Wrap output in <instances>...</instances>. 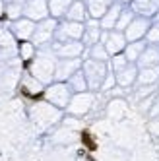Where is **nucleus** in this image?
Instances as JSON below:
<instances>
[{
	"mask_svg": "<svg viewBox=\"0 0 159 161\" xmlns=\"http://www.w3.org/2000/svg\"><path fill=\"white\" fill-rule=\"evenodd\" d=\"M56 60L58 56L54 54L51 45H45V47H39L35 56L29 60V72L35 76L37 80L45 86H49L54 82V68H56Z\"/></svg>",
	"mask_w": 159,
	"mask_h": 161,
	"instance_id": "f257e3e1",
	"label": "nucleus"
},
{
	"mask_svg": "<svg viewBox=\"0 0 159 161\" xmlns=\"http://www.w3.org/2000/svg\"><path fill=\"white\" fill-rule=\"evenodd\" d=\"M82 70L85 74L89 91H101V86H103L105 78L109 74V62L95 60V58H84Z\"/></svg>",
	"mask_w": 159,
	"mask_h": 161,
	"instance_id": "f03ea898",
	"label": "nucleus"
},
{
	"mask_svg": "<svg viewBox=\"0 0 159 161\" xmlns=\"http://www.w3.org/2000/svg\"><path fill=\"white\" fill-rule=\"evenodd\" d=\"M43 95H45V101H49L51 105L58 107V109H66L74 95V91L70 89V86L66 82H52L49 86H45Z\"/></svg>",
	"mask_w": 159,
	"mask_h": 161,
	"instance_id": "7ed1b4c3",
	"label": "nucleus"
},
{
	"mask_svg": "<svg viewBox=\"0 0 159 161\" xmlns=\"http://www.w3.org/2000/svg\"><path fill=\"white\" fill-rule=\"evenodd\" d=\"M56 25H58V19L54 18H45L41 21H37L35 25V31H33V45L39 49V47H45V45H51L54 41V31H56Z\"/></svg>",
	"mask_w": 159,
	"mask_h": 161,
	"instance_id": "20e7f679",
	"label": "nucleus"
},
{
	"mask_svg": "<svg viewBox=\"0 0 159 161\" xmlns=\"http://www.w3.org/2000/svg\"><path fill=\"white\" fill-rule=\"evenodd\" d=\"M84 24L72 19H58V25L54 31V41H82Z\"/></svg>",
	"mask_w": 159,
	"mask_h": 161,
	"instance_id": "39448f33",
	"label": "nucleus"
},
{
	"mask_svg": "<svg viewBox=\"0 0 159 161\" xmlns=\"http://www.w3.org/2000/svg\"><path fill=\"white\" fill-rule=\"evenodd\" d=\"M18 47L19 43L10 31L8 25H0V64L6 60H12L18 56Z\"/></svg>",
	"mask_w": 159,
	"mask_h": 161,
	"instance_id": "423d86ee",
	"label": "nucleus"
},
{
	"mask_svg": "<svg viewBox=\"0 0 159 161\" xmlns=\"http://www.w3.org/2000/svg\"><path fill=\"white\" fill-rule=\"evenodd\" d=\"M51 47L58 58H84L85 45L82 41H52Z\"/></svg>",
	"mask_w": 159,
	"mask_h": 161,
	"instance_id": "0eeeda50",
	"label": "nucleus"
},
{
	"mask_svg": "<svg viewBox=\"0 0 159 161\" xmlns=\"http://www.w3.org/2000/svg\"><path fill=\"white\" fill-rule=\"evenodd\" d=\"M101 43L105 45V49L109 51V54H118L124 53V47L128 45L126 35L124 31H117V29H111V31H103L101 33Z\"/></svg>",
	"mask_w": 159,
	"mask_h": 161,
	"instance_id": "6e6552de",
	"label": "nucleus"
},
{
	"mask_svg": "<svg viewBox=\"0 0 159 161\" xmlns=\"http://www.w3.org/2000/svg\"><path fill=\"white\" fill-rule=\"evenodd\" d=\"M6 25L10 27V31L14 33V37H16L18 41H31L37 21H33V19H29V18H25V16H21V18H18V19H14V21H8Z\"/></svg>",
	"mask_w": 159,
	"mask_h": 161,
	"instance_id": "1a4fd4ad",
	"label": "nucleus"
},
{
	"mask_svg": "<svg viewBox=\"0 0 159 161\" xmlns=\"http://www.w3.org/2000/svg\"><path fill=\"white\" fill-rule=\"evenodd\" d=\"M95 91H82V93H74L70 103H68V107L66 111L70 113V114H85L89 109H91L93 105V101H95Z\"/></svg>",
	"mask_w": 159,
	"mask_h": 161,
	"instance_id": "9d476101",
	"label": "nucleus"
},
{
	"mask_svg": "<svg viewBox=\"0 0 159 161\" xmlns=\"http://www.w3.org/2000/svg\"><path fill=\"white\" fill-rule=\"evenodd\" d=\"M84 64V58H58L54 68V82H68L74 72H78Z\"/></svg>",
	"mask_w": 159,
	"mask_h": 161,
	"instance_id": "9b49d317",
	"label": "nucleus"
},
{
	"mask_svg": "<svg viewBox=\"0 0 159 161\" xmlns=\"http://www.w3.org/2000/svg\"><path fill=\"white\" fill-rule=\"evenodd\" d=\"M151 27V21L150 18H145V16H136L132 21H130V25L124 29V35H126V41H138V39H145V33L147 29Z\"/></svg>",
	"mask_w": 159,
	"mask_h": 161,
	"instance_id": "f8f14e48",
	"label": "nucleus"
},
{
	"mask_svg": "<svg viewBox=\"0 0 159 161\" xmlns=\"http://www.w3.org/2000/svg\"><path fill=\"white\" fill-rule=\"evenodd\" d=\"M24 16L33 19V21H41L45 18H49V4L47 0H27L24 4Z\"/></svg>",
	"mask_w": 159,
	"mask_h": 161,
	"instance_id": "ddd939ff",
	"label": "nucleus"
},
{
	"mask_svg": "<svg viewBox=\"0 0 159 161\" xmlns=\"http://www.w3.org/2000/svg\"><path fill=\"white\" fill-rule=\"evenodd\" d=\"M101 33H103V29H101L99 19H95V18H87L85 24H84V35H82V43L85 45V49L93 47L95 43L101 41Z\"/></svg>",
	"mask_w": 159,
	"mask_h": 161,
	"instance_id": "4468645a",
	"label": "nucleus"
},
{
	"mask_svg": "<svg viewBox=\"0 0 159 161\" xmlns=\"http://www.w3.org/2000/svg\"><path fill=\"white\" fill-rule=\"evenodd\" d=\"M19 89L27 95H37V93H43L45 91V84L41 80H37L29 70L27 72H21V78H19Z\"/></svg>",
	"mask_w": 159,
	"mask_h": 161,
	"instance_id": "2eb2a0df",
	"label": "nucleus"
},
{
	"mask_svg": "<svg viewBox=\"0 0 159 161\" xmlns=\"http://www.w3.org/2000/svg\"><path fill=\"white\" fill-rule=\"evenodd\" d=\"M138 72H140V66L136 62H130L128 66H124L120 72H117V86L118 87H132L136 84V80H138Z\"/></svg>",
	"mask_w": 159,
	"mask_h": 161,
	"instance_id": "dca6fc26",
	"label": "nucleus"
},
{
	"mask_svg": "<svg viewBox=\"0 0 159 161\" xmlns=\"http://www.w3.org/2000/svg\"><path fill=\"white\" fill-rule=\"evenodd\" d=\"M122 6H124V2H120V0H115V4H112V6L107 10V12H105V16L99 19L101 29H103V31L115 29L117 21H118V16H120V12H122Z\"/></svg>",
	"mask_w": 159,
	"mask_h": 161,
	"instance_id": "f3484780",
	"label": "nucleus"
},
{
	"mask_svg": "<svg viewBox=\"0 0 159 161\" xmlns=\"http://www.w3.org/2000/svg\"><path fill=\"white\" fill-rule=\"evenodd\" d=\"M89 18L87 14V6H85V0H74L68 8V12L64 16V19H72V21H82L85 24V19Z\"/></svg>",
	"mask_w": 159,
	"mask_h": 161,
	"instance_id": "a211bd4d",
	"label": "nucleus"
},
{
	"mask_svg": "<svg viewBox=\"0 0 159 161\" xmlns=\"http://www.w3.org/2000/svg\"><path fill=\"white\" fill-rule=\"evenodd\" d=\"M136 64H138L140 68H144V66H157L159 64V45L147 43V47L144 49L142 56L138 58Z\"/></svg>",
	"mask_w": 159,
	"mask_h": 161,
	"instance_id": "6ab92c4d",
	"label": "nucleus"
},
{
	"mask_svg": "<svg viewBox=\"0 0 159 161\" xmlns=\"http://www.w3.org/2000/svg\"><path fill=\"white\" fill-rule=\"evenodd\" d=\"M115 4V0H85V6H87V14L89 18H95L101 19L105 16V12Z\"/></svg>",
	"mask_w": 159,
	"mask_h": 161,
	"instance_id": "aec40b11",
	"label": "nucleus"
},
{
	"mask_svg": "<svg viewBox=\"0 0 159 161\" xmlns=\"http://www.w3.org/2000/svg\"><path fill=\"white\" fill-rule=\"evenodd\" d=\"M147 47V41L145 39H138V41H130L126 47H124V54H126L128 62H138V58L142 56L144 49Z\"/></svg>",
	"mask_w": 159,
	"mask_h": 161,
	"instance_id": "412c9836",
	"label": "nucleus"
},
{
	"mask_svg": "<svg viewBox=\"0 0 159 161\" xmlns=\"http://www.w3.org/2000/svg\"><path fill=\"white\" fill-rule=\"evenodd\" d=\"M159 78V64L157 66H144L138 72V82L140 86H153Z\"/></svg>",
	"mask_w": 159,
	"mask_h": 161,
	"instance_id": "4be33fe9",
	"label": "nucleus"
},
{
	"mask_svg": "<svg viewBox=\"0 0 159 161\" xmlns=\"http://www.w3.org/2000/svg\"><path fill=\"white\" fill-rule=\"evenodd\" d=\"M72 2H74V0H47L51 18L64 19V16H66V12H68V8H70Z\"/></svg>",
	"mask_w": 159,
	"mask_h": 161,
	"instance_id": "5701e85b",
	"label": "nucleus"
},
{
	"mask_svg": "<svg viewBox=\"0 0 159 161\" xmlns=\"http://www.w3.org/2000/svg\"><path fill=\"white\" fill-rule=\"evenodd\" d=\"M66 84L70 86V89L74 91V93H82V91H87V89H89L87 80H85V74H84L82 68H80L78 72H74L70 78H68V82H66Z\"/></svg>",
	"mask_w": 159,
	"mask_h": 161,
	"instance_id": "b1692460",
	"label": "nucleus"
},
{
	"mask_svg": "<svg viewBox=\"0 0 159 161\" xmlns=\"http://www.w3.org/2000/svg\"><path fill=\"white\" fill-rule=\"evenodd\" d=\"M84 58H95V60L109 62V60H111V54H109V51L105 49V45L99 41V43H95V45H93V47L85 49V53H84Z\"/></svg>",
	"mask_w": 159,
	"mask_h": 161,
	"instance_id": "393cba45",
	"label": "nucleus"
},
{
	"mask_svg": "<svg viewBox=\"0 0 159 161\" xmlns=\"http://www.w3.org/2000/svg\"><path fill=\"white\" fill-rule=\"evenodd\" d=\"M136 16H138V14L132 10V6L124 4V6H122V12H120V16H118V21H117V25H115V29H117V31H124V29L130 25V21H132Z\"/></svg>",
	"mask_w": 159,
	"mask_h": 161,
	"instance_id": "a878e982",
	"label": "nucleus"
},
{
	"mask_svg": "<svg viewBox=\"0 0 159 161\" xmlns=\"http://www.w3.org/2000/svg\"><path fill=\"white\" fill-rule=\"evenodd\" d=\"M37 53V47L33 45V41H19V47H18V56L24 62H29Z\"/></svg>",
	"mask_w": 159,
	"mask_h": 161,
	"instance_id": "bb28decb",
	"label": "nucleus"
},
{
	"mask_svg": "<svg viewBox=\"0 0 159 161\" xmlns=\"http://www.w3.org/2000/svg\"><path fill=\"white\" fill-rule=\"evenodd\" d=\"M4 16H6L8 21H14V19L21 18V16H24V4H19V2H6Z\"/></svg>",
	"mask_w": 159,
	"mask_h": 161,
	"instance_id": "cd10ccee",
	"label": "nucleus"
},
{
	"mask_svg": "<svg viewBox=\"0 0 159 161\" xmlns=\"http://www.w3.org/2000/svg\"><path fill=\"white\" fill-rule=\"evenodd\" d=\"M130 62H128V58H126V54L124 53H118V54H112L111 56V60H109V66H111V70L112 72H120L124 66H128Z\"/></svg>",
	"mask_w": 159,
	"mask_h": 161,
	"instance_id": "c85d7f7f",
	"label": "nucleus"
},
{
	"mask_svg": "<svg viewBox=\"0 0 159 161\" xmlns=\"http://www.w3.org/2000/svg\"><path fill=\"white\" fill-rule=\"evenodd\" d=\"M145 41H147V43H155V45H159V21H157V24H151V27L147 29V33H145Z\"/></svg>",
	"mask_w": 159,
	"mask_h": 161,
	"instance_id": "c756f323",
	"label": "nucleus"
},
{
	"mask_svg": "<svg viewBox=\"0 0 159 161\" xmlns=\"http://www.w3.org/2000/svg\"><path fill=\"white\" fill-rule=\"evenodd\" d=\"M115 84H117V76H115V72L111 70V66H109V74H107V78H105V82H103V86H101V91H111V89H115Z\"/></svg>",
	"mask_w": 159,
	"mask_h": 161,
	"instance_id": "7c9ffc66",
	"label": "nucleus"
},
{
	"mask_svg": "<svg viewBox=\"0 0 159 161\" xmlns=\"http://www.w3.org/2000/svg\"><path fill=\"white\" fill-rule=\"evenodd\" d=\"M4 12H6V0H0V18L4 16Z\"/></svg>",
	"mask_w": 159,
	"mask_h": 161,
	"instance_id": "2f4dec72",
	"label": "nucleus"
},
{
	"mask_svg": "<svg viewBox=\"0 0 159 161\" xmlns=\"http://www.w3.org/2000/svg\"><path fill=\"white\" fill-rule=\"evenodd\" d=\"M6 2H19V4H25L27 0H6Z\"/></svg>",
	"mask_w": 159,
	"mask_h": 161,
	"instance_id": "473e14b6",
	"label": "nucleus"
},
{
	"mask_svg": "<svg viewBox=\"0 0 159 161\" xmlns=\"http://www.w3.org/2000/svg\"><path fill=\"white\" fill-rule=\"evenodd\" d=\"M120 2H124V4H130V2H132V0H120Z\"/></svg>",
	"mask_w": 159,
	"mask_h": 161,
	"instance_id": "72a5a7b5",
	"label": "nucleus"
}]
</instances>
